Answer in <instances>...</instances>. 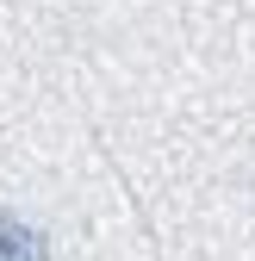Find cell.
Here are the masks:
<instances>
[{
	"mask_svg": "<svg viewBox=\"0 0 255 261\" xmlns=\"http://www.w3.org/2000/svg\"><path fill=\"white\" fill-rule=\"evenodd\" d=\"M0 261H50L44 224H31L25 212H0Z\"/></svg>",
	"mask_w": 255,
	"mask_h": 261,
	"instance_id": "1",
	"label": "cell"
}]
</instances>
